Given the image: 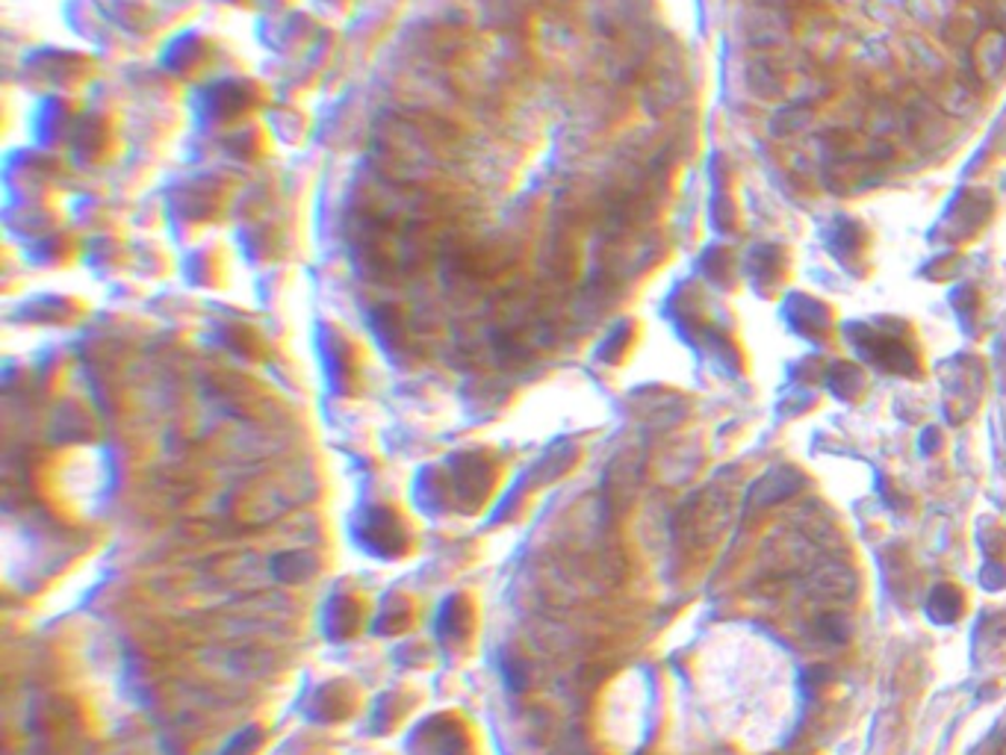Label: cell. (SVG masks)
Listing matches in <instances>:
<instances>
[{
    "instance_id": "1",
    "label": "cell",
    "mask_w": 1006,
    "mask_h": 755,
    "mask_svg": "<svg viewBox=\"0 0 1006 755\" xmlns=\"http://www.w3.org/2000/svg\"><path fill=\"white\" fill-rule=\"evenodd\" d=\"M741 36L758 51H771L792 36V16L785 3L774 0H753L741 12Z\"/></svg>"
},
{
    "instance_id": "3",
    "label": "cell",
    "mask_w": 1006,
    "mask_h": 755,
    "mask_svg": "<svg viewBox=\"0 0 1006 755\" xmlns=\"http://www.w3.org/2000/svg\"><path fill=\"white\" fill-rule=\"evenodd\" d=\"M546 266H550L552 275L567 278L576 272L579 266V249L573 245L570 236H559V240H552L546 245Z\"/></svg>"
},
{
    "instance_id": "2",
    "label": "cell",
    "mask_w": 1006,
    "mask_h": 755,
    "mask_svg": "<svg viewBox=\"0 0 1006 755\" xmlns=\"http://www.w3.org/2000/svg\"><path fill=\"white\" fill-rule=\"evenodd\" d=\"M972 66L977 87L995 89L1006 80V30L986 27L972 44Z\"/></svg>"
}]
</instances>
